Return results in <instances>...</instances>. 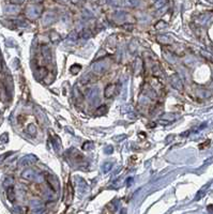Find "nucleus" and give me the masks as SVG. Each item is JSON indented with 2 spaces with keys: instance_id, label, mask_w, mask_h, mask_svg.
I'll list each match as a JSON object with an SVG mask.
<instances>
[{
  "instance_id": "nucleus-1",
  "label": "nucleus",
  "mask_w": 213,
  "mask_h": 214,
  "mask_svg": "<svg viewBox=\"0 0 213 214\" xmlns=\"http://www.w3.org/2000/svg\"><path fill=\"white\" fill-rule=\"evenodd\" d=\"M171 85H173V87L175 88V89H177V90H182L183 89V86H182V81H181L180 77L178 76L177 74H173V75H171Z\"/></svg>"
},
{
  "instance_id": "nucleus-2",
  "label": "nucleus",
  "mask_w": 213,
  "mask_h": 214,
  "mask_svg": "<svg viewBox=\"0 0 213 214\" xmlns=\"http://www.w3.org/2000/svg\"><path fill=\"white\" fill-rule=\"evenodd\" d=\"M41 12V9L38 7H29L27 9V15H28L30 18H34L36 17L38 15L40 14Z\"/></svg>"
},
{
  "instance_id": "nucleus-3",
  "label": "nucleus",
  "mask_w": 213,
  "mask_h": 214,
  "mask_svg": "<svg viewBox=\"0 0 213 214\" xmlns=\"http://www.w3.org/2000/svg\"><path fill=\"white\" fill-rule=\"evenodd\" d=\"M115 89H116V85H114V83H109L107 87L105 88L104 90V95L105 98H112V95H114V93H115Z\"/></svg>"
},
{
  "instance_id": "nucleus-4",
  "label": "nucleus",
  "mask_w": 213,
  "mask_h": 214,
  "mask_svg": "<svg viewBox=\"0 0 213 214\" xmlns=\"http://www.w3.org/2000/svg\"><path fill=\"white\" fill-rule=\"evenodd\" d=\"M47 182H48V184L51 185V187L53 189H55V191H58V189H59V183H58L57 179L55 178V177H53V176H48L46 178Z\"/></svg>"
},
{
  "instance_id": "nucleus-5",
  "label": "nucleus",
  "mask_w": 213,
  "mask_h": 214,
  "mask_svg": "<svg viewBox=\"0 0 213 214\" xmlns=\"http://www.w3.org/2000/svg\"><path fill=\"white\" fill-rule=\"evenodd\" d=\"M36 160V159L33 155H27V156H25V157H23L19 164H21L22 166H26V165H30V164L34 163Z\"/></svg>"
},
{
  "instance_id": "nucleus-6",
  "label": "nucleus",
  "mask_w": 213,
  "mask_h": 214,
  "mask_svg": "<svg viewBox=\"0 0 213 214\" xmlns=\"http://www.w3.org/2000/svg\"><path fill=\"white\" fill-rule=\"evenodd\" d=\"M42 54H43L44 58L46 59L47 61H51V51L49 49L48 46H43V47H42Z\"/></svg>"
},
{
  "instance_id": "nucleus-7",
  "label": "nucleus",
  "mask_w": 213,
  "mask_h": 214,
  "mask_svg": "<svg viewBox=\"0 0 213 214\" xmlns=\"http://www.w3.org/2000/svg\"><path fill=\"white\" fill-rule=\"evenodd\" d=\"M7 196H8V199L10 200L11 202H13L15 200V193H14V187L13 186H9L8 187V191H7Z\"/></svg>"
},
{
  "instance_id": "nucleus-8",
  "label": "nucleus",
  "mask_w": 213,
  "mask_h": 214,
  "mask_svg": "<svg viewBox=\"0 0 213 214\" xmlns=\"http://www.w3.org/2000/svg\"><path fill=\"white\" fill-rule=\"evenodd\" d=\"M23 178L27 179V180H32L34 178V171L31 170V169H26L24 172H23Z\"/></svg>"
},
{
  "instance_id": "nucleus-9",
  "label": "nucleus",
  "mask_w": 213,
  "mask_h": 214,
  "mask_svg": "<svg viewBox=\"0 0 213 214\" xmlns=\"http://www.w3.org/2000/svg\"><path fill=\"white\" fill-rule=\"evenodd\" d=\"M106 111H107V107L105 105L103 106H100L98 109H97V111H95V116H103V115H105L106 113Z\"/></svg>"
},
{
  "instance_id": "nucleus-10",
  "label": "nucleus",
  "mask_w": 213,
  "mask_h": 214,
  "mask_svg": "<svg viewBox=\"0 0 213 214\" xmlns=\"http://www.w3.org/2000/svg\"><path fill=\"white\" fill-rule=\"evenodd\" d=\"M53 21H54V15L51 14V13H47V14L44 16V24H45V25H49Z\"/></svg>"
},
{
  "instance_id": "nucleus-11",
  "label": "nucleus",
  "mask_w": 213,
  "mask_h": 214,
  "mask_svg": "<svg viewBox=\"0 0 213 214\" xmlns=\"http://www.w3.org/2000/svg\"><path fill=\"white\" fill-rule=\"evenodd\" d=\"M27 132H28L29 135H31V136H33V135L36 134V127L33 125V124H30L28 126V129H27Z\"/></svg>"
},
{
  "instance_id": "nucleus-12",
  "label": "nucleus",
  "mask_w": 213,
  "mask_h": 214,
  "mask_svg": "<svg viewBox=\"0 0 213 214\" xmlns=\"http://www.w3.org/2000/svg\"><path fill=\"white\" fill-rule=\"evenodd\" d=\"M80 66H78V64H75V66H71V69H70V71H71V73L72 74H74V75H76L77 73L79 72L80 71Z\"/></svg>"
},
{
  "instance_id": "nucleus-13",
  "label": "nucleus",
  "mask_w": 213,
  "mask_h": 214,
  "mask_svg": "<svg viewBox=\"0 0 213 214\" xmlns=\"http://www.w3.org/2000/svg\"><path fill=\"white\" fill-rule=\"evenodd\" d=\"M104 66H102L101 63H98V64H95V66H93V70L95 71L97 73H101V72H103L104 71Z\"/></svg>"
},
{
  "instance_id": "nucleus-14",
  "label": "nucleus",
  "mask_w": 213,
  "mask_h": 214,
  "mask_svg": "<svg viewBox=\"0 0 213 214\" xmlns=\"http://www.w3.org/2000/svg\"><path fill=\"white\" fill-rule=\"evenodd\" d=\"M152 70H153V74H154L155 76H161V75H162V71L160 69V66H154Z\"/></svg>"
},
{
  "instance_id": "nucleus-15",
  "label": "nucleus",
  "mask_w": 213,
  "mask_h": 214,
  "mask_svg": "<svg viewBox=\"0 0 213 214\" xmlns=\"http://www.w3.org/2000/svg\"><path fill=\"white\" fill-rule=\"evenodd\" d=\"M38 72H39V75H40V76H46L47 71L45 68H40V69L38 70Z\"/></svg>"
},
{
  "instance_id": "nucleus-16",
  "label": "nucleus",
  "mask_w": 213,
  "mask_h": 214,
  "mask_svg": "<svg viewBox=\"0 0 213 214\" xmlns=\"http://www.w3.org/2000/svg\"><path fill=\"white\" fill-rule=\"evenodd\" d=\"M17 8L16 7H9L7 8V12H9V13H15V12H17Z\"/></svg>"
},
{
  "instance_id": "nucleus-17",
  "label": "nucleus",
  "mask_w": 213,
  "mask_h": 214,
  "mask_svg": "<svg viewBox=\"0 0 213 214\" xmlns=\"http://www.w3.org/2000/svg\"><path fill=\"white\" fill-rule=\"evenodd\" d=\"M8 134H3L1 137H0V142H2V144H5V142H8Z\"/></svg>"
},
{
  "instance_id": "nucleus-18",
  "label": "nucleus",
  "mask_w": 213,
  "mask_h": 214,
  "mask_svg": "<svg viewBox=\"0 0 213 214\" xmlns=\"http://www.w3.org/2000/svg\"><path fill=\"white\" fill-rule=\"evenodd\" d=\"M127 3L131 7H135L137 4V0H127Z\"/></svg>"
},
{
  "instance_id": "nucleus-19",
  "label": "nucleus",
  "mask_w": 213,
  "mask_h": 214,
  "mask_svg": "<svg viewBox=\"0 0 213 214\" xmlns=\"http://www.w3.org/2000/svg\"><path fill=\"white\" fill-rule=\"evenodd\" d=\"M24 1H25V0H10V2H11L12 4H16V5L24 3Z\"/></svg>"
},
{
  "instance_id": "nucleus-20",
  "label": "nucleus",
  "mask_w": 213,
  "mask_h": 214,
  "mask_svg": "<svg viewBox=\"0 0 213 214\" xmlns=\"http://www.w3.org/2000/svg\"><path fill=\"white\" fill-rule=\"evenodd\" d=\"M163 2H164V1H163V0H159V1H158V2H156V4H155V5H156V7H158V8L162 7V5H163Z\"/></svg>"
},
{
  "instance_id": "nucleus-21",
  "label": "nucleus",
  "mask_w": 213,
  "mask_h": 214,
  "mask_svg": "<svg viewBox=\"0 0 213 214\" xmlns=\"http://www.w3.org/2000/svg\"><path fill=\"white\" fill-rule=\"evenodd\" d=\"M103 214H112V212H110V211H108V210H106V211H104V212H103Z\"/></svg>"
},
{
  "instance_id": "nucleus-22",
  "label": "nucleus",
  "mask_w": 213,
  "mask_h": 214,
  "mask_svg": "<svg viewBox=\"0 0 213 214\" xmlns=\"http://www.w3.org/2000/svg\"><path fill=\"white\" fill-rule=\"evenodd\" d=\"M36 1H41V0H36Z\"/></svg>"
}]
</instances>
